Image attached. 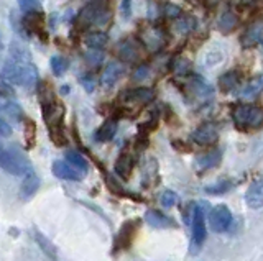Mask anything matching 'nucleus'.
<instances>
[{
	"mask_svg": "<svg viewBox=\"0 0 263 261\" xmlns=\"http://www.w3.org/2000/svg\"><path fill=\"white\" fill-rule=\"evenodd\" d=\"M132 169H134V156L130 153H122L115 161V173L122 179H127L132 174Z\"/></svg>",
	"mask_w": 263,
	"mask_h": 261,
	"instance_id": "17",
	"label": "nucleus"
},
{
	"mask_svg": "<svg viewBox=\"0 0 263 261\" xmlns=\"http://www.w3.org/2000/svg\"><path fill=\"white\" fill-rule=\"evenodd\" d=\"M160 200H161V206H163V207L170 209V207H173V206H175V204L178 202V195H176L175 192H173V191H164V192L161 194Z\"/></svg>",
	"mask_w": 263,
	"mask_h": 261,
	"instance_id": "33",
	"label": "nucleus"
},
{
	"mask_svg": "<svg viewBox=\"0 0 263 261\" xmlns=\"http://www.w3.org/2000/svg\"><path fill=\"white\" fill-rule=\"evenodd\" d=\"M0 109H2V104H0Z\"/></svg>",
	"mask_w": 263,
	"mask_h": 261,
	"instance_id": "45",
	"label": "nucleus"
},
{
	"mask_svg": "<svg viewBox=\"0 0 263 261\" xmlns=\"http://www.w3.org/2000/svg\"><path fill=\"white\" fill-rule=\"evenodd\" d=\"M230 187H232V183L230 181H220V183H216V184H212V186H208L205 187V192H209V194H224L227 192Z\"/></svg>",
	"mask_w": 263,
	"mask_h": 261,
	"instance_id": "31",
	"label": "nucleus"
},
{
	"mask_svg": "<svg viewBox=\"0 0 263 261\" xmlns=\"http://www.w3.org/2000/svg\"><path fill=\"white\" fill-rule=\"evenodd\" d=\"M117 53H119V58L122 61H127V63H134L140 58V46L135 39L127 38L123 42L119 43L117 46Z\"/></svg>",
	"mask_w": 263,
	"mask_h": 261,
	"instance_id": "11",
	"label": "nucleus"
},
{
	"mask_svg": "<svg viewBox=\"0 0 263 261\" xmlns=\"http://www.w3.org/2000/svg\"><path fill=\"white\" fill-rule=\"evenodd\" d=\"M123 74V66L119 61H112L105 66L101 74V86L104 89H110L119 83V79Z\"/></svg>",
	"mask_w": 263,
	"mask_h": 261,
	"instance_id": "7",
	"label": "nucleus"
},
{
	"mask_svg": "<svg viewBox=\"0 0 263 261\" xmlns=\"http://www.w3.org/2000/svg\"><path fill=\"white\" fill-rule=\"evenodd\" d=\"M232 118L240 130L258 128L263 125V109L250 104H238L232 109Z\"/></svg>",
	"mask_w": 263,
	"mask_h": 261,
	"instance_id": "2",
	"label": "nucleus"
},
{
	"mask_svg": "<svg viewBox=\"0 0 263 261\" xmlns=\"http://www.w3.org/2000/svg\"><path fill=\"white\" fill-rule=\"evenodd\" d=\"M155 97V92L152 89L148 87H135V89H130V91L123 92L122 99L125 101L127 104H138V105H143L152 102Z\"/></svg>",
	"mask_w": 263,
	"mask_h": 261,
	"instance_id": "8",
	"label": "nucleus"
},
{
	"mask_svg": "<svg viewBox=\"0 0 263 261\" xmlns=\"http://www.w3.org/2000/svg\"><path fill=\"white\" fill-rule=\"evenodd\" d=\"M209 224L214 232H226L232 224V214H230L227 206L220 204V206L214 207L209 215Z\"/></svg>",
	"mask_w": 263,
	"mask_h": 261,
	"instance_id": "5",
	"label": "nucleus"
},
{
	"mask_svg": "<svg viewBox=\"0 0 263 261\" xmlns=\"http://www.w3.org/2000/svg\"><path fill=\"white\" fill-rule=\"evenodd\" d=\"M138 222H125V225H123L122 228H120V232H119V236H117V243H119V247H122V248H127L128 245H130V242H132V238H134V235H135V232H137V225Z\"/></svg>",
	"mask_w": 263,
	"mask_h": 261,
	"instance_id": "23",
	"label": "nucleus"
},
{
	"mask_svg": "<svg viewBox=\"0 0 263 261\" xmlns=\"http://www.w3.org/2000/svg\"><path fill=\"white\" fill-rule=\"evenodd\" d=\"M205 238V218L202 206H196L193 212V240L201 245Z\"/></svg>",
	"mask_w": 263,
	"mask_h": 261,
	"instance_id": "12",
	"label": "nucleus"
},
{
	"mask_svg": "<svg viewBox=\"0 0 263 261\" xmlns=\"http://www.w3.org/2000/svg\"><path fill=\"white\" fill-rule=\"evenodd\" d=\"M82 84L86 86V89H87L89 92L94 89V81H92V79H82Z\"/></svg>",
	"mask_w": 263,
	"mask_h": 261,
	"instance_id": "42",
	"label": "nucleus"
},
{
	"mask_svg": "<svg viewBox=\"0 0 263 261\" xmlns=\"http://www.w3.org/2000/svg\"><path fill=\"white\" fill-rule=\"evenodd\" d=\"M191 138L201 146H211L219 140V130L214 124H204L194 130Z\"/></svg>",
	"mask_w": 263,
	"mask_h": 261,
	"instance_id": "6",
	"label": "nucleus"
},
{
	"mask_svg": "<svg viewBox=\"0 0 263 261\" xmlns=\"http://www.w3.org/2000/svg\"><path fill=\"white\" fill-rule=\"evenodd\" d=\"M2 77L13 86L35 87L38 84V72L33 63H20L13 58H8L4 63Z\"/></svg>",
	"mask_w": 263,
	"mask_h": 261,
	"instance_id": "1",
	"label": "nucleus"
},
{
	"mask_svg": "<svg viewBox=\"0 0 263 261\" xmlns=\"http://www.w3.org/2000/svg\"><path fill=\"white\" fill-rule=\"evenodd\" d=\"M240 83H242V77L237 71L224 72V74L219 77V87L222 92H234L235 89L240 86Z\"/></svg>",
	"mask_w": 263,
	"mask_h": 261,
	"instance_id": "16",
	"label": "nucleus"
},
{
	"mask_svg": "<svg viewBox=\"0 0 263 261\" xmlns=\"http://www.w3.org/2000/svg\"><path fill=\"white\" fill-rule=\"evenodd\" d=\"M163 15L166 18H178L181 15V9L178 5H173V4H166L163 7Z\"/></svg>",
	"mask_w": 263,
	"mask_h": 261,
	"instance_id": "36",
	"label": "nucleus"
},
{
	"mask_svg": "<svg viewBox=\"0 0 263 261\" xmlns=\"http://www.w3.org/2000/svg\"><path fill=\"white\" fill-rule=\"evenodd\" d=\"M109 18V0H90L79 13V23L82 27L104 23Z\"/></svg>",
	"mask_w": 263,
	"mask_h": 261,
	"instance_id": "4",
	"label": "nucleus"
},
{
	"mask_svg": "<svg viewBox=\"0 0 263 261\" xmlns=\"http://www.w3.org/2000/svg\"><path fill=\"white\" fill-rule=\"evenodd\" d=\"M238 25V17L232 12V10H226L224 13L220 15L219 18V30L222 33H230V31H234Z\"/></svg>",
	"mask_w": 263,
	"mask_h": 261,
	"instance_id": "24",
	"label": "nucleus"
},
{
	"mask_svg": "<svg viewBox=\"0 0 263 261\" xmlns=\"http://www.w3.org/2000/svg\"><path fill=\"white\" fill-rule=\"evenodd\" d=\"M120 12H122V17L123 18H128L130 17V15H132V0H122Z\"/></svg>",
	"mask_w": 263,
	"mask_h": 261,
	"instance_id": "39",
	"label": "nucleus"
},
{
	"mask_svg": "<svg viewBox=\"0 0 263 261\" xmlns=\"http://www.w3.org/2000/svg\"><path fill=\"white\" fill-rule=\"evenodd\" d=\"M12 135V127L8 125V122L0 118V138H7Z\"/></svg>",
	"mask_w": 263,
	"mask_h": 261,
	"instance_id": "38",
	"label": "nucleus"
},
{
	"mask_svg": "<svg viewBox=\"0 0 263 261\" xmlns=\"http://www.w3.org/2000/svg\"><path fill=\"white\" fill-rule=\"evenodd\" d=\"M145 220L155 228H173L176 227L175 220L161 214L160 210H148L145 214Z\"/></svg>",
	"mask_w": 263,
	"mask_h": 261,
	"instance_id": "14",
	"label": "nucleus"
},
{
	"mask_svg": "<svg viewBox=\"0 0 263 261\" xmlns=\"http://www.w3.org/2000/svg\"><path fill=\"white\" fill-rule=\"evenodd\" d=\"M18 5L23 12H35L40 10V0H18Z\"/></svg>",
	"mask_w": 263,
	"mask_h": 261,
	"instance_id": "35",
	"label": "nucleus"
},
{
	"mask_svg": "<svg viewBox=\"0 0 263 261\" xmlns=\"http://www.w3.org/2000/svg\"><path fill=\"white\" fill-rule=\"evenodd\" d=\"M43 22H45L43 13H41L40 10H35V12L27 13V17L23 18V25L28 28V31H33V33H41V30H43Z\"/></svg>",
	"mask_w": 263,
	"mask_h": 261,
	"instance_id": "20",
	"label": "nucleus"
},
{
	"mask_svg": "<svg viewBox=\"0 0 263 261\" xmlns=\"http://www.w3.org/2000/svg\"><path fill=\"white\" fill-rule=\"evenodd\" d=\"M84 43L89 50H102V48L109 43V36L104 31H90L86 35Z\"/></svg>",
	"mask_w": 263,
	"mask_h": 261,
	"instance_id": "22",
	"label": "nucleus"
},
{
	"mask_svg": "<svg viewBox=\"0 0 263 261\" xmlns=\"http://www.w3.org/2000/svg\"><path fill=\"white\" fill-rule=\"evenodd\" d=\"M202 2H204V7H205V9L212 10V9H216V7L220 4V0H202Z\"/></svg>",
	"mask_w": 263,
	"mask_h": 261,
	"instance_id": "41",
	"label": "nucleus"
},
{
	"mask_svg": "<svg viewBox=\"0 0 263 261\" xmlns=\"http://www.w3.org/2000/svg\"><path fill=\"white\" fill-rule=\"evenodd\" d=\"M0 110H2L8 118H12L15 122H20L23 118V110L20 105L15 102H4Z\"/></svg>",
	"mask_w": 263,
	"mask_h": 261,
	"instance_id": "27",
	"label": "nucleus"
},
{
	"mask_svg": "<svg viewBox=\"0 0 263 261\" xmlns=\"http://www.w3.org/2000/svg\"><path fill=\"white\" fill-rule=\"evenodd\" d=\"M2 150H4V148H2V145H0V151H2Z\"/></svg>",
	"mask_w": 263,
	"mask_h": 261,
	"instance_id": "44",
	"label": "nucleus"
},
{
	"mask_svg": "<svg viewBox=\"0 0 263 261\" xmlns=\"http://www.w3.org/2000/svg\"><path fill=\"white\" fill-rule=\"evenodd\" d=\"M0 168L12 176H25L31 171L30 161L16 148H5L0 151Z\"/></svg>",
	"mask_w": 263,
	"mask_h": 261,
	"instance_id": "3",
	"label": "nucleus"
},
{
	"mask_svg": "<svg viewBox=\"0 0 263 261\" xmlns=\"http://www.w3.org/2000/svg\"><path fill=\"white\" fill-rule=\"evenodd\" d=\"M261 91H263V74L249 81V83L242 87L240 97L242 99H253V97H257Z\"/></svg>",
	"mask_w": 263,
	"mask_h": 261,
	"instance_id": "19",
	"label": "nucleus"
},
{
	"mask_svg": "<svg viewBox=\"0 0 263 261\" xmlns=\"http://www.w3.org/2000/svg\"><path fill=\"white\" fill-rule=\"evenodd\" d=\"M196 28V18L194 17H183L178 22V30H181L183 33H187V31H193Z\"/></svg>",
	"mask_w": 263,
	"mask_h": 261,
	"instance_id": "32",
	"label": "nucleus"
},
{
	"mask_svg": "<svg viewBox=\"0 0 263 261\" xmlns=\"http://www.w3.org/2000/svg\"><path fill=\"white\" fill-rule=\"evenodd\" d=\"M243 48H255L263 45V23H253L245 30V33L240 38Z\"/></svg>",
	"mask_w": 263,
	"mask_h": 261,
	"instance_id": "9",
	"label": "nucleus"
},
{
	"mask_svg": "<svg viewBox=\"0 0 263 261\" xmlns=\"http://www.w3.org/2000/svg\"><path fill=\"white\" fill-rule=\"evenodd\" d=\"M245 200L252 209H260L263 207V184L253 183L249 191L245 194Z\"/></svg>",
	"mask_w": 263,
	"mask_h": 261,
	"instance_id": "18",
	"label": "nucleus"
},
{
	"mask_svg": "<svg viewBox=\"0 0 263 261\" xmlns=\"http://www.w3.org/2000/svg\"><path fill=\"white\" fill-rule=\"evenodd\" d=\"M84 58H86V61L90 64V66H99L104 56H102L101 50H89V51L84 54Z\"/></svg>",
	"mask_w": 263,
	"mask_h": 261,
	"instance_id": "34",
	"label": "nucleus"
},
{
	"mask_svg": "<svg viewBox=\"0 0 263 261\" xmlns=\"http://www.w3.org/2000/svg\"><path fill=\"white\" fill-rule=\"evenodd\" d=\"M53 174L60 179H64V181H81L82 176H84L76 168H72L68 161H54Z\"/></svg>",
	"mask_w": 263,
	"mask_h": 261,
	"instance_id": "10",
	"label": "nucleus"
},
{
	"mask_svg": "<svg viewBox=\"0 0 263 261\" xmlns=\"http://www.w3.org/2000/svg\"><path fill=\"white\" fill-rule=\"evenodd\" d=\"M148 72H150V69H148L146 66H140V68H137L135 72H134V79H135V81H143V79L148 77Z\"/></svg>",
	"mask_w": 263,
	"mask_h": 261,
	"instance_id": "40",
	"label": "nucleus"
},
{
	"mask_svg": "<svg viewBox=\"0 0 263 261\" xmlns=\"http://www.w3.org/2000/svg\"><path fill=\"white\" fill-rule=\"evenodd\" d=\"M69 69V61L63 56H53L51 58V71L56 76H63Z\"/></svg>",
	"mask_w": 263,
	"mask_h": 261,
	"instance_id": "28",
	"label": "nucleus"
},
{
	"mask_svg": "<svg viewBox=\"0 0 263 261\" xmlns=\"http://www.w3.org/2000/svg\"><path fill=\"white\" fill-rule=\"evenodd\" d=\"M0 48H2V36H0Z\"/></svg>",
	"mask_w": 263,
	"mask_h": 261,
	"instance_id": "43",
	"label": "nucleus"
},
{
	"mask_svg": "<svg viewBox=\"0 0 263 261\" xmlns=\"http://www.w3.org/2000/svg\"><path fill=\"white\" fill-rule=\"evenodd\" d=\"M38 187H40V177L35 174V173H30L28 174H25L23 177V183L20 186V195H22V199H30L35 195V192L38 191Z\"/></svg>",
	"mask_w": 263,
	"mask_h": 261,
	"instance_id": "15",
	"label": "nucleus"
},
{
	"mask_svg": "<svg viewBox=\"0 0 263 261\" xmlns=\"http://www.w3.org/2000/svg\"><path fill=\"white\" fill-rule=\"evenodd\" d=\"M12 86H13V84H10L5 77L0 76V99H4V101L13 99L15 89H13Z\"/></svg>",
	"mask_w": 263,
	"mask_h": 261,
	"instance_id": "30",
	"label": "nucleus"
},
{
	"mask_svg": "<svg viewBox=\"0 0 263 261\" xmlns=\"http://www.w3.org/2000/svg\"><path fill=\"white\" fill-rule=\"evenodd\" d=\"M189 94H191L193 99H201L202 102L212 97V89L208 83H204V81L199 77V76H193L191 83H189Z\"/></svg>",
	"mask_w": 263,
	"mask_h": 261,
	"instance_id": "13",
	"label": "nucleus"
},
{
	"mask_svg": "<svg viewBox=\"0 0 263 261\" xmlns=\"http://www.w3.org/2000/svg\"><path fill=\"white\" fill-rule=\"evenodd\" d=\"M219 161H220V151L214 150V151L204 153V154H201V156H197L196 165L199 166L201 169H211L214 166H217Z\"/></svg>",
	"mask_w": 263,
	"mask_h": 261,
	"instance_id": "25",
	"label": "nucleus"
},
{
	"mask_svg": "<svg viewBox=\"0 0 263 261\" xmlns=\"http://www.w3.org/2000/svg\"><path fill=\"white\" fill-rule=\"evenodd\" d=\"M35 124H33L31 120H27V128H25V138H27V142L30 146H33L35 143Z\"/></svg>",
	"mask_w": 263,
	"mask_h": 261,
	"instance_id": "37",
	"label": "nucleus"
},
{
	"mask_svg": "<svg viewBox=\"0 0 263 261\" xmlns=\"http://www.w3.org/2000/svg\"><path fill=\"white\" fill-rule=\"evenodd\" d=\"M115 133H117V122H115L114 118H109L105 120L104 124L99 127L97 133H96V138L97 142H110L112 138L115 136Z\"/></svg>",
	"mask_w": 263,
	"mask_h": 261,
	"instance_id": "21",
	"label": "nucleus"
},
{
	"mask_svg": "<svg viewBox=\"0 0 263 261\" xmlns=\"http://www.w3.org/2000/svg\"><path fill=\"white\" fill-rule=\"evenodd\" d=\"M66 161H68L72 168H76L79 173H82V174L87 173L89 163H87V159L82 156L81 153H78V151H68V153H66Z\"/></svg>",
	"mask_w": 263,
	"mask_h": 261,
	"instance_id": "26",
	"label": "nucleus"
},
{
	"mask_svg": "<svg viewBox=\"0 0 263 261\" xmlns=\"http://www.w3.org/2000/svg\"><path fill=\"white\" fill-rule=\"evenodd\" d=\"M173 72L178 76H184V74H189V71H191V64H189L187 59L184 58H178L173 61Z\"/></svg>",
	"mask_w": 263,
	"mask_h": 261,
	"instance_id": "29",
	"label": "nucleus"
}]
</instances>
